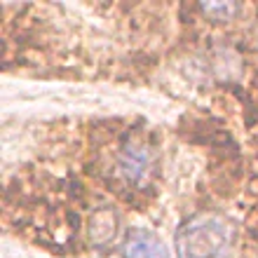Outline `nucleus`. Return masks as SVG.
Returning a JSON list of instances; mask_svg holds the SVG:
<instances>
[{
	"label": "nucleus",
	"instance_id": "2",
	"mask_svg": "<svg viewBox=\"0 0 258 258\" xmlns=\"http://www.w3.org/2000/svg\"><path fill=\"white\" fill-rule=\"evenodd\" d=\"M155 169V153L148 143L139 139H127L115 155V174L127 188L141 190L150 183Z\"/></svg>",
	"mask_w": 258,
	"mask_h": 258
},
{
	"label": "nucleus",
	"instance_id": "3",
	"mask_svg": "<svg viewBox=\"0 0 258 258\" xmlns=\"http://www.w3.org/2000/svg\"><path fill=\"white\" fill-rule=\"evenodd\" d=\"M124 258H169L167 246L148 230H132L122 244Z\"/></svg>",
	"mask_w": 258,
	"mask_h": 258
},
{
	"label": "nucleus",
	"instance_id": "4",
	"mask_svg": "<svg viewBox=\"0 0 258 258\" xmlns=\"http://www.w3.org/2000/svg\"><path fill=\"white\" fill-rule=\"evenodd\" d=\"M200 10L211 21H230V19H235V14L242 7L235 5V3H207V5H200Z\"/></svg>",
	"mask_w": 258,
	"mask_h": 258
},
{
	"label": "nucleus",
	"instance_id": "1",
	"mask_svg": "<svg viewBox=\"0 0 258 258\" xmlns=\"http://www.w3.org/2000/svg\"><path fill=\"white\" fill-rule=\"evenodd\" d=\"M237 230L218 214H197L188 218L176 235L178 258H230Z\"/></svg>",
	"mask_w": 258,
	"mask_h": 258
}]
</instances>
